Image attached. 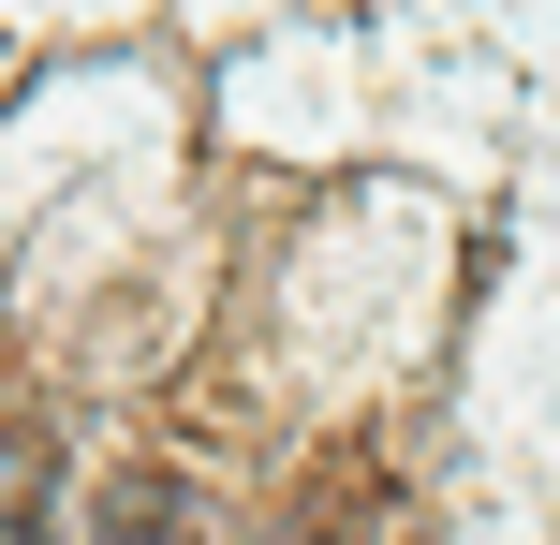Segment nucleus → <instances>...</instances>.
Returning <instances> with one entry per match:
<instances>
[{
  "mask_svg": "<svg viewBox=\"0 0 560 545\" xmlns=\"http://www.w3.org/2000/svg\"><path fill=\"white\" fill-rule=\"evenodd\" d=\"M45 487H59V472H45V442H30V428H0V545H45Z\"/></svg>",
  "mask_w": 560,
  "mask_h": 545,
  "instance_id": "1",
  "label": "nucleus"
},
{
  "mask_svg": "<svg viewBox=\"0 0 560 545\" xmlns=\"http://www.w3.org/2000/svg\"><path fill=\"white\" fill-rule=\"evenodd\" d=\"M89 545H192V501H177V487H118Z\"/></svg>",
  "mask_w": 560,
  "mask_h": 545,
  "instance_id": "2",
  "label": "nucleus"
},
{
  "mask_svg": "<svg viewBox=\"0 0 560 545\" xmlns=\"http://www.w3.org/2000/svg\"><path fill=\"white\" fill-rule=\"evenodd\" d=\"M280 545H354V531H280Z\"/></svg>",
  "mask_w": 560,
  "mask_h": 545,
  "instance_id": "3",
  "label": "nucleus"
}]
</instances>
